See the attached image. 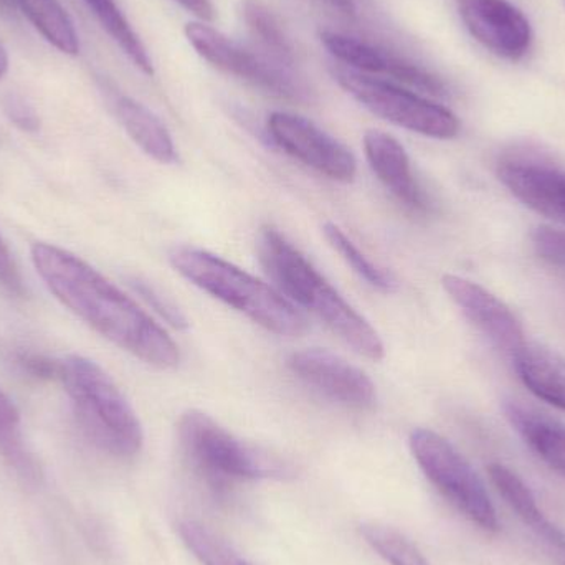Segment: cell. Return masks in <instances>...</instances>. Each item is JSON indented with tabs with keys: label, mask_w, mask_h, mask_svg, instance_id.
I'll return each instance as SVG.
<instances>
[{
	"label": "cell",
	"mask_w": 565,
	"mask_h": 565,
	"mask_svg": "<svg viewBox=\"0 0 565 565\" xmlns=\"http://www.w3.org/2000/svg\"><path fill=\"white\" fill-rule=\"evenodd\" d=\"M30 257L49 291L103 338L152 367H178L181 352L166 329L92 265L45 242Z\"/></svg>",
	"instance_id": "6da1fadb"
},
{
	"label": "cell",
	"mask_w": 565,
	"mask_h": 565,
	"mask_svg": "<svg viewBox=\"0 0 565 565\" xmlns=\"http://www.w3.org/2000/svg\"><path fill=\"white\" fill-rule=\"evenodd\" d=\"M258 254L265 270L288 296L289 301L298 302L321 319L358 354L372 361L384 358V342L379 332L277 228H262Z\"/></svg>",
	"instance_id": "7a4b0ae2"
},
{
	"label": "cell",
	"mask_w": 565,
	"mask_h": 565,
	"mask_svg": "<svg viewBox=\"0 0 565 565\" xmlns=\"http://www.w3.org/2000/svg\"><path fill=\"white\" fill-rule=\"evenodd\" d=\"M60 382L68 394L78 427L98 450L121 460L141 451V422L102 365L83 355H68L62 359Z\"/></svg>",
	"instance_id": "3957f363"
},
{
	"label": "cell",
	"mask_w": 565,
	"mask_h": 565,
	"mask_svg": "<svg viewBox=\"0 0 565 565\" xmlns=\"http://www.w3.org/2000/svg\"><path fill=\"white\" fill-rule=\"evenodd\" d=\"M169 260L185 280L274 334L296 338L308 329L305 316L281 291L217 255L194 247H175Z\"/></svg>",
	"instance_id": "277c9868"
},
{
	"label": "cell",
	"mask_w": 565,
	"mask_h": 565,
	"mask_svg": "<svg viewBox=\"0 0 565 565\" xmlns=\"http://www.w3.org/2000/svg\"><path fill=\"white\" fill-rule=\"evenodd\" d=\"M178 431L185 458L214 488L242 480L291 477V467L286 461L245 444L204 412L182 414Z\"/></svg>",
	"instance_id": "5b68a950"
},
{
	"label": "cell",
	"mask_w": 565,
	"mask_h": 565,
	"mask_svg": "<svg viewBox=\"0 0 565 565\" xmlns=\"http://www.w3.org/2000/svg\"><path fill=\"white\" fill-rule=\"evenodd\" d=\"M411 450L425 477L471 523L487 533H498L500 521L483 481L467 458L441 435L417 428Z\"/></svg>",
	"instance_id": "8992f818"
},
{
	"label": "cell",
	"mask_w": 565,
	"mask_h": 565,
	"mask_svg": "<svg viewBox=\"0 0 565 565\" xmlns=\"http://www.w3.org/2000/svg\"><path fill=\"white\" fill-rule=\"evenodd\" d=\"M334 78L359 105L392 125L434 139H454L460 132V121L450 109L411 89L348 66L335 68Z\"/></svg>",
	"instance_id": "52a82bcc"
},
{
	"label": "cell",
	"mask_w": 565,
	"mask_h": 565,
	"mask_svg": "<svg viewBox=\"0 0 565 565\" xmlns=\"http://www.w3.org/2000/svg\"><path fill=\"white\" fill-rule=\"evenodd\" d=\"M185 36L195 52L215 68L288 102H311V89L289 68L267 56L255 55L207 22H189Z\"/></svg>",
	"instance_id": "ba28073f"
},
{
	"label": "cell",
	"mask_w": 565,
	"mask_h": 565,
	"mask_svg": "<svg viewBox=\"0 0 565 565\" xmlns=\"http://www.w3.org/2000/svg\"><path fill=\"white\" fill-rule=\"evenodd\" d=\"M268 132L286 154L338 182L354 181L358 161L338 139L302 116L277 111L268 116Z\"/></svg>",
	"instance_id": "9c48e42d"
},
{
	"label": "cell",
	"mask_w": 565,
	"mask_h": 565,
	"mask_svg": "<svg viewBox=\"0 0 565 565\" xmlns=\"http://www.w3.org/2000/svg\"><path fill=\"white\" fill-rule=\"evenodd\" d=\"M319 39L338 62L344 63V66L354 72L382 76L381 79L388 78L392 83H402L428 95H447V86L437 75L382 46L331 30H322Z\"/></svg>",
	"instance_id": "30bf717a"
},
{
	"label": "cell",
	"mask_w": 565,
	"mask_h": 565,
	"mask_svg": "<svg viewBox=\"0 0 565 565\" xmlns=\"http://www.w3.org/2000/svg\"><path fill=\"white\" fill-rule=\"evenodd\" d=\"M288 367L299 381L344 407L369 408L375 402V385L362 369L326 349H302L288 358Z\"/></svg>",
	"instance_id": "8fae6325"
},
{
	"label": "cell",
	"mask_w": 565,
	"mask_h": 565,
	"mask_svg": "<svg viewBox=\"0 0 565 565\" xmlns=\"http://www.w3.org/2000/svg\"><path fill=\"white\" fill-rule=\"evenodd\" d=\"M441 285L465 318L484 338L490 339L498 351L513 361L514 355L526 344L523 326L514 312L493 292L467 278L445 275Z\"/></svg>",
	"instance_id": "7c38bea8"
},
{
	"label": "cell",
	"mask_w": 565,
	"mask_h": 565,
	"mask_svg": "<svg viewBox=\"0 0 565 565\" xmlns=\"http://www.w3.org/2000/svg\"><path fill=\"white\" fill-rule=\"evenodd\" d=\"M458 13L468 32L491 52L520 60L533 45V26L508 0H457Z\"/></svg>",
	"instance_id": "4fadbf2b"
},
{
	"label": "cell",
	"mask_w": 565,
	"mask_h": 565,
	"mask_svg": "<svg viewBox=\"0 0 565 565\" xmlns=\"http://www.w3.org/2000/svg\"><path fill=\"white\" fill-rule=\"evenodd\" d=\"M501 184L527 209L565 224V171L553 162L510 156L497 168Z\"/></svg>",
	"instance_id": "5bb4252c"
},
{
	"label": "cell",
	"mask_w": 565,
	"mask_h": 565,
	"mask_svg": "<svg viewBox=\"0 0 565 565\" xmlns=\"http://www.w3.org/2000/svg\"><path fill=\"white\" fill-rule=\"evenodd\" d=\"M364 149L372 171L398 202L420 214L430 211V201L412 171L411 158L394 136L371 129L365 132Z\"/></svg>",
	"instance_id": "9a60e30c"
},
{
	"label": "cell",
	"mask_w": 565,
	"mask_h": 565,
	"mask_svg": "<svg viewBox=\"0 0 565 565\" xmlns=\"http://www.w3.org/2000/svg\"><path fill=\"white\" fill-rule=\"evenodd\" d=\"M503 411L511 427L526 441L527 447L551 470L565 478V425L563 422L521 401L504 402Z\"/></svg>",
	"instance_id": "2e32d148"
},
{
	"label": "cell",
	"mask_w": 565,
	"mask_h": 565,
	"mask_svg": "<svg viewBox=\"0 0 565 565\" xmlns=\"http://www.w3.org/2000/svg\"><path fill=\"white\" fill-rule=\"evenodd\" d=\"M113 111L129 138L149 158L161 164L178 162V151H175L171 132L148 106L129 96L118 95L113 98Z\"/></svg>",
	"instance_id": "e0dca14e"
},
{
	"label": "cell",
	"mask_w": 565,
	"mask_h": 565,
	"mask_svg": "<svg viewBox=\"0 0 565 565\" xmlns=\"http://www.w3.org/2000/svg\"><path fill=\"white\" fill-rule=\"evenodd\" d=\"M521 381L541 401L565 411V359L553 349L526 344L514 355Z\"/></svg>",
	"instance_id": "ac0fdd59"
},
{
	"label": "cell",
	"mask_w": 565,
	"mask_h": 565,
	"mask_svg": "<svg viewBox=\"0 0 565 565\" xmlns=\"http://www.w3.org/2000/svg\"><path fill=\"white\" fill-rule=\"evenodd\" d=\"M488 475L497 487L498 493L507 501L508 507L520 516V520L530 530L543 537L551 546L565 550L564 531L544 514L531 488L516 473L503 465L493 463L488 467Z\"/></svg>",
	"instance_id": "d6986e66"
},
{
	"label": "cell",
	"mask_w": 565,
	"mask_h": 565,
	"mask_svg": "<svg viewBox=\"0 0 565 565\" xmlns=\"http://www.w3.org/2000/svg\"><path fill=\"white\" fill-rule=\"evenodd\" d=\"M13 6L42 33L46 42L65 55L79 53V39L73 20L58 0H12Z\"/></svg>",
	"instance_id": "ffe728a7"
},
{
	"label": "cell",
	"mask_w": 565,
	"mask_h": 565,
	"mask_svg": "<svg viewBox=\"0 0 565 565\" xmlns=\"http://www.w3.org/2000/svg\"><path fill=\"white\" fill-rule=\"evenodd\" d=\"M242 17L252 36L267 52L268 58L291 68L295 50L277 15L260 0H242Z\"/></svg>",
	"instance_id": "44dd1931"
},
{
	"label": "cell",
	"mask_w": 565,
	"mask_h": 565,
	"mask_svg": "<svg viewBox=\"0 0 565 565\" xmlns=\"http://www.w3.org/2000/svg\"><path fill=\"white\" fill-rule=\"evenodd\" d=\"M85 3L95 13L103 29L118 43L125 55L131 60L132 65L145 75L151 76L154 73L151 56H149L148 50L142 45L141 39L132 29L131 23L126 19L125 13L119 9L116 0H85Z\"/></svg>",
	"instance_id": "7402d4cb"
},
{
	"label": "cell",
	"mask_w": 565,
	"mask_h": 565,
	"mask_svg": "<svg viewBox=\"0 0 565 565\" xmlns=\"http://www.w3.org/2000/svg\"><path fill=\"white\" fill-rule=\"evenodd\" d=\"M0 455L20 477L26 480H36L40 477L35 458L23 444L19 408L2 388H0Z\"/></svg>",
	"instance_id": "603a6c76"
},
{
	"label": "cell",
	"mask_w": 565,
	"mask_h": 565,
	"mask_svg": "<svg viewBox=\"0 0 565 565\" xmlns=\"http://www.w3.org/2000/svg\"><path fill=\"white\" fill-rule=\"evenodd\" d=\"M178 531L182 543L202 565H255L227 540L199 521H179Z\"/></svg>",
	"instance_id": "cb8c5ba5"
},
{
	"label": "cell",
	"mask_w": 565,
	"mask_h": 565,
	"mask_svg": "<svg viewBox=\"0 0 565 565\" xmlns=\"http://www.w3.org/2000/svg\"><path fill=\"white\" fill-rule=\"evenodd\" d=\"M322 232H324L326 241L341 255L342 260H344L345 264L352 268V271L358 274L362 280L369 282L372 288L384 292H391L397 288V280H395L394 275L372 264V262L345 237L344 232H342L338 225L326 224L324 227H322Z\"/></svg>",
	"instance_id": "d4e9b609"
},
{
	"label": "cell",
	"mask_w": 565,
	"mask_h": 565,
	"mask_svg": "<svg viewBox=\"0 0 565 565\" xmlns=\"http://www.w3.org/2000/svg\"><path fill=\"white\" fill-rule=\"evenodd\" d=\"M369 546L391 565H430L422 551L394 527L379 523L362 524Z\"/></svg>",
	"instance_id": "484cf974"
},
{
	"label": "cell",
	"mask_w": 565,
	"mask_h": 565,
	"mask_svg": "<svg viewBox=\"0 0 565 565\" xmlns=\"http://www.w3.org/2000/svg\"><path fill=\"white\" fill-rule=\"evenodd\" d=\"M12 364L19 374L36 382L60 381L62 374V359L50 358L33 351H15L12 354Z\"/></svg>",
	"instance_id": "4316f807"
},
{
	"label": "cell",
	"mask_w": 565,
	"mask_h": 565,
	"mask_svg": "<svg viewBox=\"0 0 565 565\" xmlns=\"http://www.w3.org/2000/svg\"><path fill=\"white\" fill-rule=\"evenodd\" d=\"M531 241H533L537 257L543 258L553 267L565 270V231L563 228L541 225V227L534 228Z\"/></svg>",
	"instance_id": "83f0119b"
},
{
	"label": "cell",
	"mask_w": 565,
	"mask_h": 565,
	"mask_svg": "<svg viewBox=\"0 0 565 565\" xmlns=\"http://www.w3.org/2000/svg\"><path fill=\"white\" fill-rule=\"evenodd\" d=\"M0 108L6 118L23 132H36L40 129V118L29 99L15 92H7L0 96Z\"/></svg>",
	"instance_id": "f1b7e54d"
},
{
	"label": "cell",
	"mask_w": 565,
	"mask_h": 565,
	"mask_svg": "<svg viewBox=\"0 0 565 565\" xmlns=\"http://www.w3.org/2000/svg\"><path fill=\"white\" fill-rule=\"evenodd\" d=\"M132 286H135L136 292H138L168 324H171L172 328L188 329V318H185L184 312L172 302V299L162 296V292L156 289L154 286L149 285V282L135 280L132 281Z\"/></svg>",
	"instance_id": "f546056e"
},
{
	"label": "cell",
	"mask_w": 565,
	"mask_h": 565,
	"mask_svg": "<svg viewBox=\"0 0 565 565\" xmlns=\"http://www.w3.org/2000/svg\"><path fill=\"white\" fill-rule=\"evenodd\" d=\"M0 288L13 298L25 296L22 275L2 237H0Z\"/></svg>",
	"instance_id": "4dcf8cb0"
},
{
	"label": "cell",
	"mask_w": 565,
	"mask_h": 565,
	"mask_svg": "<svg viewBox=\"0 0 565 565\" xmlns=\"http://www.w3.org/2000/svg\"><path fill=\"white\" fill-rule=\"evenodd\" d=\"M175 2L192 15L198 17L201 22H212L215 19L214 3L211 0H175Z\"/></svg>",
	"instance_id": "1f68e13d"
},
{
	"label": "cell",
	"mask_w": 565,
	"mask_h": 565,
	"mask_svg": "<svg viewBox=\"0 0 565 565\" xmlns=\"http://www.w3.org/2000/svg\"><path fill=\"white\" fill-rule=\"evenodd\" d=\"M328 6L334 7L339 12L345 13V15H355L359 9V0H322Z\"/></svg>",
	"instance_id": "d6a6232c"
},
{
	"label": "cell",
	"mask_w": 565,
	"mask_h": 565,
	"mask_svg": "<svg viewBox=\"0 0 565 565\" xmlns=\"http://www.w3.org/2000/svg\"><path fill=\"white\" fill-rule=\"evenodd\" d=\"M9 72V53H7L6 46L0 42V79Z\"/></svg>",
	"instance_id": "836d02e7"
}]
</instances>
